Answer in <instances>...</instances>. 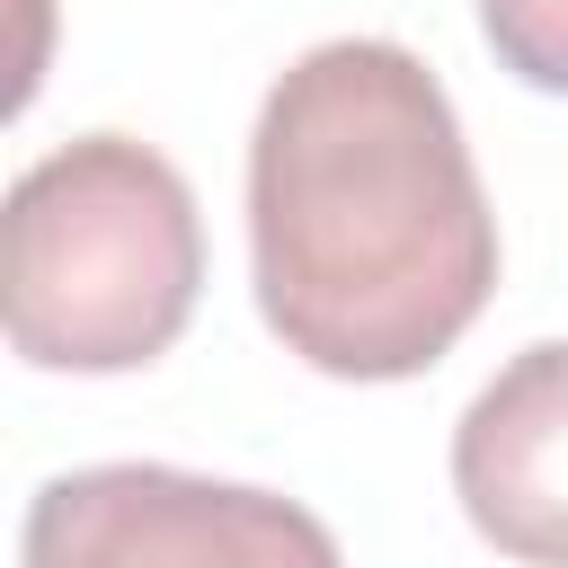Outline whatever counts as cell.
<instances>
[{"label":"cell","mask_w":568,"mask_h":568,"mask_svg":"<svg viewBox=\"0 0 568 568\" xmlns=\"http://www.w3.org/2000/svg\"><path fill=\"white\" fill-rule=\"evenodd\" d=\"M470 532L524 568H568V337L524 346L453 426Z\"/></svg>","instance_id":"obj_4"},{"label":"cell","mask_w":568,"mask_h":568,"mask_svg":"<svg viewBox=\"0 0 568 568\" xmlns=\"http://www.w3.org/2000/svg\"><path fill=\"white\" fill-rule=\"evenodd\" d=\"M479 36L524 89L568 98V0H479Z\"/></svg>","instance_id":"obj_5"},{"label":"cell","mask_w":568,"mask_h":568,"mask_svg":"<svg viewBox=\"0 0 568 568\" xmlns=\"http://www.w3.org/2000/svg\"><path fill=\"white\" fill-rule=\"evenodd\" d=\"M18 568H346L337 532L240 479H195L169 462H98L36 488Z\"/></svg>","instance_id":"obj_3"},{"label":"cell","mask_w":568,"mask_h":568,"mask_svg":"<svg viewBox=\"0 0 568 568\" xmlns=\"http://www.w3.org/2000/svg\"><path fill=\"white\" fill-rule=\"evenodd\" d=\"M248 275L284 355L337 382H408L488 311L497 213L444 80L408 44L337 36L266 89Z\"/></svg>","instance_id":"obj_1"},{"label":"cell","mask_w":568,"mask_h":568,"mask_svg":"<svg viewBox=\"0 0 568 568\" xmlns=\"http://www.w3.org/2000/svg\"><path fill=\"white\" fill-rule=\"evenodd\" d=\"M204 284L186 178L133 133H80L18 169L0 222L9 346L44 373H133L178 346Z\"/></svg>","instance_id":"obj_2"}]
</instances>
